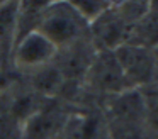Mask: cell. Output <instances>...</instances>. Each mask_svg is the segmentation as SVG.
<instances>
[{
  "mask_svg": "<svg viewBox=\"0 0 158 139\" xmlns=\"http://www.w3.org/2000/svg\"><path fill=\"white\" fill-rule=\"evenodd\" d=\"M87 75H89L92 85L99 90L110 92L116 95L121 92L131 90L119 61H117L114 51L110 49H102L94 56Z\"/></svg>",
  "mask_w": 158,
  "mask_h": 139,
  "instance_id": "2",
  "label": "cell"
},
{
  "mask_svg": "<svg viewBox=\"0 0 158 139\" xmlns=\"http://www.w3.org/2000/svg\"><path fill=\"white\" fill-rule=\"evenodd\" d=\"M97 121L92 115L75 114L65 121L61 129L63 139H95Z\"/></svg>",
  "mask_w": 158,
  "mask_h": 139,
  "instance_id": "7",
  "label": "cell"
},
{
  "mask_svg": "<svg viewBox=\"0 0 158 139\" xmlns=\"http://www.w3.org/2000/svg\"><path fill=\"white\" fill-rule=\"evenodd\" d=\"M58 54V47L38 29L21 36L15 47V63L21 68H44Z\"/></svg>",
  "mask_w": 158,
  "mask_h": 139,
  "instance_id": "3",
  "label": "cell"
},
{
  "mask_svg": "<svg viewBox=\"0 0 158 139\" xmlns=\"http://www.w3.org/2000/svg\"><path fill=\"white\" fill-rule=\"evenodd\" d=\"M70 5L80 15V19H87L90 22L99 19L107 9H110L109 2H92V0H82V2L75 0V2H70Z\"/></svg>",
  "mask_w": 158,
  "mask_h": 139,
  "instance_id": "12",
  "label": "cell"
},
{
  "mask_svg": "<svg viewBox=\"0 0 158 139\" xmlns=\"http://www.w3.org/2000/svg\"><path fill=\"white\" fill-rule=\"evenodd\" d=\"M112 51L131 88L134 85L146 83L151 78L155 68V58L151 54V49L131 46V44H121Z\"/></svg>",
  "mask_w": 158,
  "mask_h": 139,
  "instance_id": "4",
  "label": "cell"
},
{
  "mask_svg": "<svg viewBox=\"0 0 158 139\" xmlns=\"http://www.w3.org/2000/svg\"><path fill=\"white\" fill-rule=\"evenodd\" d=\"M17 2H0V43L12 36L17 29Z\"/></svg>",
  "mask_w": 158,
  "mask_h": 139,
  "instance_id": "9",
  "label": "cell"
},
{
  "mask_svg": "<svg viewBox=\"0 0 158 139\" xmlns=\"http://www.w3.org/2000/svg\"><path fill=\"white\" fill-rule=\"evenodd\" d=\"M110 139H143V124L109 121Z\"/></svg>",
  "mask_w": 158,
  "mask_h": 139,
  "instance_id": "11",
  "label": "cell"
},
{
  "mask_svg": "<svg viewBox=\"0 0 158 139\" xmlns=\"http://www.w3.org/2000/svg\"><path fill=\"white\" fill-rule=\"evenodd\" d=\"M36 88L43 93H53L63 83V76L55 66H44L39 70V73L34 76Z\"/></svg>",
  "mask_w": 158,
  "mask_h": 139,
  "instance_id": "10",
  "label": "cell"
},
{
  "mask_svg": "<svg viewBox=\"0 0 158 139\" xmlns=\"http://www.w3.org/2000/svg\"><path fill=\"white\" fill-rule=\"evenodd\" d=\"M123 44L151 49L158 44V10L148 9L138 20L127 26Z\"/></svg>",
  "mask_w": 158,
  "mask_h": 139,
  "instance_id": "5",
  "label": "cell"
},
{
  "mask_svg": "<svg viewBox=\"0 0 158 139\" xmlns=\"http://www.w3.org/2000/svg\"><path fill=\"white\" fill-rule=\"evenodd\" d=\"M94 56L95 54L89 53L87 47H83L80 43L75 41V43L65 46L61 56H58V66H56V70L61 73L63 78H77L89 71Z\"/></svg>",
  "mask_w": 158,
  "mask_h": 139,
  "instance_id": "6",
  "label": "cell"
},
{
  "mask_svg": "<svg viewBox=\"0 0 158 139\" xmlns=\"http://www.w3.org/2000/svg\"><path fill=\"white\" fill-rule=\"evenodd\" d=\"M38 31L58 49L65 47L78 39L80 15L72 9V5H48L38 24Z\"/></svg>",
  "mask_w": 158,
  "mask_h": 139,
  "instance_id": "1",
  "label": "cell"
},
{
  "mask_svg": "<svg viewBox=\"0 0 158 139\" xmlns=\"http://www.w3.org/2000/svg\"><path fill=\"white\" fill-rule=\"evenodd\" d=\"M56 117L53 110H41L32 112L27 117V125H26V137L27 139H46L53 134L56 129Z\"/></svg>",
  "mask_w": 158,
  "mask_h": 139,
  "instance_id": "8",
  "label": "cell"
}]
</instances>
